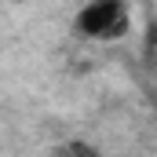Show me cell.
<instances>
[{
	"label": "cell",
	"instance_id": "obj_1",
	"mask_svg": "<svg viewBox=\"0 0 157 157\" xmlns=\"http://www.w3.org/2000/svg\"><path fill=\"white\" fill-rule=\"evenodd\" d=\"M124 15H128V7H124V4H117V0L88 4V7H80V15H77V22H73V29H77L80 37H99V40H110V29L117 26Z\"/></svg>",
	"mask_w": 157,
	"mask_h": 157
},
{
	"label": "cell",
	"instance_id": "obj_2",
	"mask_svg": "<svg viewBox=\"0 0 157 157\" xmlns=\"http://www.w3.org/2000/svg\"><path fill=\"white\" fill-rule=\"evenodd\" d=\"M157 48V18H150V26H146V55H154Z\"/></svg>",
	"mask_w": 157,
	"mask_h": 157
},
{
	"label": "cell",
	"instance_id": "obj_3",
	"mask_svg": "<svg viewBox=\"0 0 157 157\" xmlns=\"http://www.w3.org/2000/svg\"><path fill=\"white\" fill-rule=\"evenodd\" d=\"M66 150H70V154H73V157H99V154H95V150H88V143H70Z\"/></svg>",
	"mask_w": 157,
	"mask_h": 157
},
{
	"label": "cell",
	"instance_id": "obj_4",
	"mask_svg": "<svg viewBox=\"0 0 157 157\" xmlns=\"http://www.w3.org/2000/svg\"><path fill=\"white\" fill-rule=\"evenodd\" d=\"M59 157H73V154H70V150H66V146H62V154H59Z\"/></svg>",
	"mask_w": 157,
	"mask_h": 157
}]
</instances>
